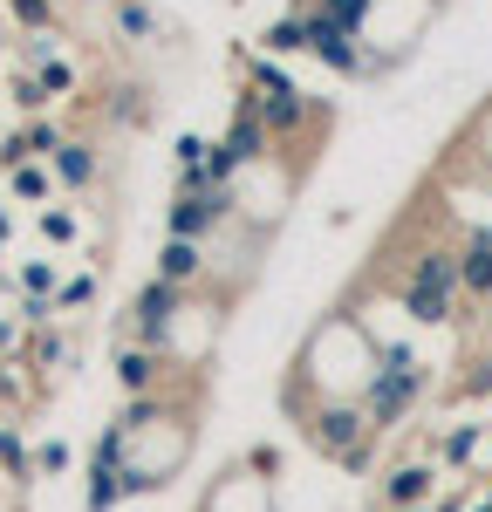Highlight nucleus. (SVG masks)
I'll list each match as a JSON object with an SVG mask.
<instances>
[{
  "instance_id": "obj_3",
  "label": "nucleus",
  "mask_w": 492,
  "mask_h": 512,
  "mask_svg": "<svg viewBox=\"0 0 492 512\" xmlns=\"http://www.w3.org/2000/svg\"><path fill=\"white\" fill-rule=\"evenodd\" d=\"M397 301H404V315L417 328H445L458 315V301H465V274H458V246L445 239H424L417 253H410V267L397 274Z\"/></svg>"
},
{
  "instance_id": "obj_1",
  "label": "nucleus",
  "mask_w": 492,
  "mask_h": 512,
  "mask_svg": "<svg viewBox=\"0 0 492 512\" xmlns=\"http://www.w3.org/2000/svg\"><path fill=\"white\" fill-rule=\"evenodd\" d=\"M240 110H253V117L267 123V137H274L281 151H294V144H308V137H315V130L328 123V103H315V96H301V89L287 82V69L274 62V55H253V62H246Z\"/></svg>"
},
{
  "instance_id": "obj_25",
  "label": "nucleus",
  "mask_w": 492,
  "mask_h": 512,
  "mask_svg": "<svg viewBox=\"0 0 492 512\" xmlns=\"http://www.w3.org/2000/svg\"><path fill=\"white\" fill-rule=\"evenodd\" d=\"M69 465H76L69 437H41V444H35V472H41V478H62Z\"/></svg>"
},
{
  "instance_id": "obj_14",
  "label": "nucleus",
  "mask_w": 492,
  "mask_h": 512,
  "mask_svg": "<svg viewBox=\"0 0 492 512\" xmlns=\"http://www.w3.org/2000/svg\"><path fill=\"white\" fill-rule=\"evenodd\" d=\"M479 437H486V424H451V431H431V437H424V458H438V465H465V458L479 451Z\"/></svg>"
},
{
  "instance_id": "obj_22",
  "label": "nucleus",
  "mask_w": 492,
  "mask_h": 512,
  "mask_svg": "<svg viewBox=\"0 0 492 512\" xmlns=\"http://www.w3.org/2000/svg\"><path fill=\"white\" fill-rule=\"evenodd\" d=\"M35 226H41V239H48V246H76V239H82V219L69 212V205H41Z\"/></svg>"
},
{
  "instance_id": "obj_28",
  "label": "nucleus",
  "mask_w": 492,
  "mask_h": 512,
  "mask_svg": "<svg viewBox=\"0 0 492 512\" xmlns=\"http://www.w3.org/2000/svg\"><path fill=\"white\" fill-rule=\"evenodd\" d=\"M35 76H41L48 96H76V62H62V55H55V62H41Z\"/></svg>"
},
{
  "instance_id": "obj_10",
  "label": "nucleus",
  "mask_w": 492,
  "mask_h": 512,
  "mask_svg": "<svg viewBox=\"0 0 492 512\" xmlns=\"http://www.w3.org/2000/svg\"><path fill=\"white\" fill-rule=\"evenodd\" d=\"M226 151H233V164L240 171H253V164L274 158V137H267V123L253 117V110H233V123H226V137H219Z\"/></svg>"
},
{
  "instance_id": "obj_37",
  "label": "nucleus",
  "mask_w": 492,
  "mask_h": 512,
  "mask_svg": "<svg viewBox=\"0 0 492 512\" xmlns=\"http://www.w3.org/2000/svg\"><path fill=\"white\" fill-rule=\"evenodd\" d=\"M410 512H438V506H410Z\"/></svg>"
},
{
  "instance_id": "obj_18",
  "label": "nucleus",
  "mask_w": 492,
  "mask_h": 512,
  "mask_svg": "<svg viewBox=\"0 0 492 512\" xmlns=\"http://www.w3.org/2000/svg\"><path fill=\"white\" fill-rule=\"evenodd\" d=\"M315 7H322L328 21H342L349 35L369 41V21H376V7H383V0H315Z\"/></svg>"
},
{
  "instance_id": "obj_34",
  "label": "nucleus",
  "mask_w": 492,
  "mask_h": 512,
  "mask_svg": "<svg viewBox=\"0 0 492 512\" xmlns=\"http://www.w3.org/2000/svg\"><path fill=\"white\" fill-rule=\"evenodd\" d=\"M7 28H14V21H7V14H0V48H7V41H14V35H7Z\"/></svg>"
},
{
  "instance_id": "obj_4",
  "label": "nucleus",
  "mask_w": 492,
  "mask_h": 512,
  "mask_svg": "<svg viewBox=\"0 0 492 512\" xmlns=\"http://www.w3.org/2000/svg\"><path fill=\"white\" fill-rule=\"evenodd\" d=\"M301 437L322 451V458H335V465H349L356 451H363L369 437H376V424H369V410L356 403V396H322L315 410H308V424H301Z\"/></svg>"
},
{
  "instance_id": "obj_21",
  "label": "nucleus",
  "mask_w": 492,
  "mask_h": 512,
  "mask_svg": "<svg viewBox=\"0 0 492 512\" xmlns=\"http://www.w3.org/2000/svg\"><path fill=\"white\" fill-rule=\"evenodd\" d=\"M158 417H164V390H158V396H123V410L110 417V424H123V431L137 437V431H151Z\"/></svg>"
},
{
  "instance_id": "obj_33",
  "label": "nucleus",
  "mask_w": 492,
  "mask_h": 512,
  "mask_svg": "<svg viewBox=\"0 0 492 512\" xmlns=\"http://www.w3.org/2000/svg\"><path fill=\"white\" fill-rule=\"evenodd\" d=\"M21 328H28L21 315H14V321H0V355H14V349H21Z\"/></svg>"
},
{
  "instance_id": "obj_13",
  "label": "nucleus",
  "mask_w": 492,
  "mask_h": 512,
  "mask_svg": "<svg viewBox=\"0 0 492 512\" xmlns=\"http://www.w3.org/2000/svg\"><path fill=\"white\" fill-rule=\"evenodd\" d=\"M130 499V465H89V485H82V512H117Z\"/></svg>"
},
{
  "instance_id": "obj_23",
  "label": "nucleus",
  "mask_w": 492,
  "mask_h": 512,
  "mask_svg": "<svg viewBox=\"0 0 492 512\" xmlns=\"http://www.w3.org/2000/svg\"><path fill=\"white\" fill-rule=\"evenodd\" d=\"M21 137H28V151H35V164H55V151L69 144V130H62L55 117H35L28 130H21Z\"/></svg>"
},
{
  "instance_id": "obj_11",
  "label": "nucleus",
  "mask_w": 492,
  "mask_h": 512,
  "mask_svg": "<svg viewBox=\"0 0 492 512\" xmlns=\"http://www.w3.org/2000/svg\"><path fill=\"white\" fill-rule=\"evenodd\" d=\"M48 171H55V185H62V192H89V185L103 178V158H96V144H89V137H69V144L55 151Z\"/></svg>"
},
{
  "instance_id": "obj_6",
  "label": "nucleus",
  "mask_w": 492,
  "mask_h": 512,
  "mask_svg": "<svg viewBox=\"0 0 492 512\" xmlns=\"http://www.w3.org/2000/svg\"><path fill=\"white\" fill-rule=\"evenodd\" d=\"M240 226V198L233 192H199V198H171L164 205V239H199L212 246L219 233Z\"/></svg>"
},
{
  "instance_id": "obj_35",
  "label": "nucleus",
  "mask_w": 492,
  "mask_h": 512,
  "mask_svg": "<svg viewBox=\"0 0 492 512\" xmlns=\"http://www.w3.org/2000/svg\"><path fill=\"white\" fill-rule=\"evenodd\" d=\"M0 239H7V205H0Z\"/></svg>"
},
{
  "instance_id": "obj_31",
  "label": "nucleus",
  "mask_w": 492,
  "mask_h": 512,
  "mask_svg": "<svg viewBox=\"0 0 492 512\" xmlns=\"http://www.w3.org/2000/svg\"><path fill=\"white\" fill-rule=\"evenodd\" d=\"M21 164H35V151H28V137H21V130H7V137H0V171L14 178Z\"/></svg>"
},
{
  "instance_id": "obj_7",
  "label": "nucleus",
  "mask_w": 492,
  "mask_h": 512,
  "mask_svg": "<svg viewBox=\"0 0 492 512\" xmlns=\"http://www.w3.org/2000/svg\"><path fill=\"white\" fill-rule=\"evenodd\" d=\"M438 478H445L438 458H404V465H390V472L376 478V506H383V512L438 506Z\"/></svg>"
},
{
  "instance_id": "obj_39",
  "label": "nucleus",
  "mask_w": 492,
  "mask_h": 512,
  "mask_svg": "<svg viewBox=\"0 0 492 512\" xmlns=\"http://www.w3.org/2000/svg\"><path fill=\"white\" fill-rule=\"evenodd\" d=\"M0 253H7V239H0Z\"/></svg>"
},
{
  "instance_id": "obj_5",
  "label": "nucleus",
  "mask_w": 492,
  "mask_h": 512,
  "mask_svg": "<svg viewBox=\"0 0 492 512\" xmlns=\"http://www.w3.org/2000/svg\"><path fill=\"white\" fill-rule=\"evenodd\" d=\"M301 21H308V55L322 62L328 76H342V82L376 76V62H369V41H363V35H349L342 21H328L315 0H301Z\"/></svg>"
},
{
  "instance_id": "obj_38",
  "label": "nucleus",
  "mask_w": 492,
  "mask_h": 512,
  "mask_svg": "<svg viewBox=\"0 0 492 512\" xmlns=\"http://www.w3.org/2000/svg\"><path fill=\"white\" fill-rule=\"evenodd\" d=\"M62 7H69V0H55V14H62Z\"/></svg>"
},
{
  "instance_id": "obj_27",
  "label": "nucleus",
  "mask_w": 492,
  "mask_h": 512,
  "mask_svg": "<svg viewBox=\"0 0 492 512\" xmlns=\"http://www.w3.org/2000/svg\"><path fill=\"white\" fill-rule=\"evenodd\" d=\"M62 362H69V342H62L55 328H41V335H35V355H28V369H62Z\"/></svg>"
},
{
  "instance_id": "obj_26",
  "label": "nucleus",
  "mask_w": 492,
  "mask_h": 512,
  "mask_svg": "<svg viewBox=\"0 0 492 512\" xmlns=\"http://www.w3.org/2000/svg\"><path fill=\"white\" fill-rule=\"evenodd\" d=\"M212 144H219V137H199V130H185V137L171 144L178 171H205V164H212Z\"/></svg>"
},
{
  "instance_id": "obj_30",
  "label": "nucleus",
  "mask_w": 492,
  "mask_h": 512,
  "mask_svg": "<svg viewBox=\"0 0 492 512\" xmlns=\"http://www.w3.org/2000/svg\"><path fill=\"white\" fill-rule=\"evenodd\" d=\"M14 103H21L28 117H41V103H48V89H41V76H35V69H21V76H14Z\"/></svg>"
},
{
  "instance_id": "obj_20",
  "label": "nucleus",
  "mask_w": 492,
  "mask_h": 512,
  "mask_svg": "<svg viewBox=\"0 0 492 512\" xmlns=\"http://www.w3.org/2000/svg\"><path fill=\"white\" fill-rule=\"evenodd\" d=\"M21 294H35V301H55V294H62V267H55V260H21Z\"/></svg>"
},
{
  "instance_id": "obj_15",
  "label": "nucleus",
  "mask_w": 492,
  "mask_h": 512,
  "mask_svg": "<svg viewBox=\"0 0 492 512\" xmlns=\"http://www.w3.org/2000/svg\"><path fill=\"white\" fill-rule=\"evenodd\" d=\"M260 55H308V21H301V7H287L281 21H267V35H260Z\"/></svg>"
},
{
  "instance_id": "obj_8",
  "label": "nucleus",
  "mask_w": 492,
  "mask_h": 512,
  "mask_svg": "<svg viewBox=\"0 0 492 512\" xmlns=\"http://www.w3.org/2000/svg\"><path fill=\"white\" fill-rule=\"evenodd\" d=\"M212 274V246H199V239H164L158 246V280H171V287H199V280Z\"/></svg>"
},
{
  "instance_id": "obj_40",
  "label": "nucleus",
  "mask_w": 492,
  "mask_h": 512,
  "mask_svg": "<svg viewBox=\"0 0 492 512\" xmlns=\"http://www.w3.org/2000/svg\"><path fill=\"white\" fill-rule=\"evenodd\" d=\"M0 14H7V0H0Z\"/></svg>"
},
{
  "instance_id": "obj_17",
  "label": "nucleus",
  "mask_w": 492,
  "mask_h": 512,
  "mask_svg": "<svg viewBox=\"0 0 492 512\" xmlns=\"http://www.w3.org/2000/svg\"><path fill=\"white\" fill-rule=\"evenodd\" d=\"M110 21L123 41H158V7L151 0H110Z\"/></svg>"
},
{
  "instance_id": "obj_24",
  "label": "nucleus",
  "mask_w": 492,
  "mask_h": 512,
  "mask_svg": "<svg viewBox=\"0 0 492 512\" xmlns=\"http://www.w3.org/2000/svg\"><path fill=\"white\" fill-rule=\"evenodd\" d=\"M7 185H14V198H21V205H41V198L55 192V171H48V164H21Z\"/></svg>"
},
{
  "instance_id": "obj_32",
  "label": "nucleus",
  "mask_w": 492,
  "mask_h": 512,
  "mask_svg": "<svg viewBox=\"0 0 492 512\" xmlns=\"http://www.w3.org/2000/svg\"><path fill=\"white\" fill-rule=\"evenodd\" d=\"M48 315H55V301H35V294H21V321H28V328H48Z\"/></svg>"
},
{
  "instance_id": "obj_36",
  "label": "nucleus",
  "mask_w": 492,
  "mask_h": 512,
  "mask_svg": "<svg viewBox=\"0 0 492 512\" xmlns=\"http://www.w3.org/2000/svg\"><path fill=\"white\" fill-rule=\"evenodd\" d=\"M7 287H14V280H7V274H0V294H7Z\"/></svg>"
},
{
  "instance_id": "obj_16",
  "label": "nucleus",
  "mask_w": 492,
  "mask_h": 512,
  "mask_svg": "<svg viewBox=\"0 0 492 512\" xmlns=\"http://www.w3.org/2000/svg\"><path fill=\"white\" fill-rule=\"evenodd\" d=\"M0 472L14 478V485H35V451H28V437L14 431V424H7V417H0Z\"/></svg>"
},
{
  "instance_id": "obj_12",
  "label": "nucleus",
  "mask_w": 492,
  "mask_h": 512,
  "mask_svg": "<svg viewBox=\"0 0 492 512\" xmlns=\"http://www.w3.org/2000/svg\"><path fill=\"white\" fill-rule=\"evenodd\" d=\"M164 376H171V362L164 355H151V349H130L117 355V383H123V396H158L164 390Z\"/></svg>"
},
{
  "instance_id": "obj_9",
  "label": "nucleus",
  "mask_w": 492,
  "mask_h": 512,
  "mask_svg": "<svg viewBox=\"0 0 492 512\" xmlns=\"http://www.w3.org/2000/svg\"><path fill=\"white\" fill-rule=\"evenodd\" d=\"M458 274H465V301H492V233L486 226L458 233Z\"/></svg>"
},
{
  "instance_id": "obj_19",
  "label": "nucleus",
  "mask_w": 492,
  "mask_h": 512,
  "mask_svg": "<svg viewBox=\"0 0 492 512\" xmlns=\"http://www.w3.org/2000/svg\"><path fill=\"white\" fill-rule=\"evenodd\" d=\"M7 21L21 35H55V0H7Z\"/></svg>"
},
{
  "instance_id": "obj_2",
  "label": "nucleus",
  "mask_w": 492,
  "mask_h": 512,
  "mask_svg": "<svg viewBox=\"0 0 492 512\" xmlns=\"http://www.w3.org/2000/svg\"><path fill=\"white\" fill-rule=\"evenodd\" d=\"M424 390H431V362L410 342H397V335H376V362H369V383H363V410H369V424H376V437L397 431L417 410Z\"/></svg>"
},
{
  "instance_id": "obj_29",
  "label": "nucleus",
  "mask_w": 492,
  "mask_h": 512,
  "mask_svg": "<svg viewBox=\"0 0 492 512\" xmlns=\"http://www.w3.org/2000/svg\"><path fill=\"white\" fill-rule=\"evenodd\" d=\"M89 301H96V274H69L55 294V308H89Z\"/></svg>"
}]
</instances>
